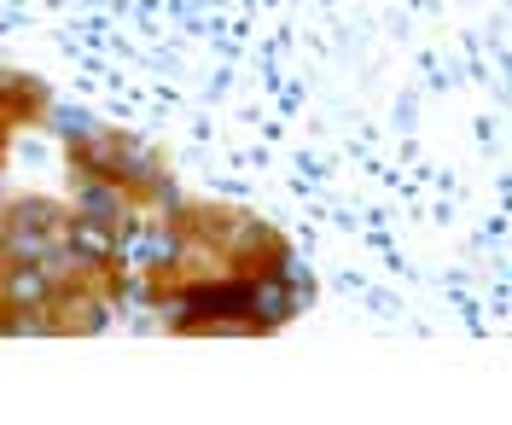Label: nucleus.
<instances>
[{
  "label": "nucleus",
  "mask_w": 512,
  "mask_h": 425,
  "mask_svg": "<svg viewBox=\"0 0 512 425\" xmlns=\"http://www.w3.org/2000/svg\"><path fill=\"white\" fill-rule=\"evenodd\" d=\"M64 222H70V204L59 198H12L6 216H0V251L6 262H41L64 245Z\"/></svg>",
  "instance_id": "1"
},
{
  "label": "nucleus",
  "mask_w": 512,
  "mask_h": 425,
  "mask_svg": "<svg viewBox=\"0 0 512 425\" xmlns=\"http://www.w3.org/2000/svg\"><path fill=\"white\" fill-rule=\"evenodd\" d=\"M192 257V233L181 222H158V216H134L117 245V274H175Z\"/></svg>",
  "instance_id": "2"
},
{
  "label": "nucleus",
  "mask_w": 512,
  "mask_h": 425,
  "mask_svg": "<svg viewBox=\"0 0 512 425\" xmlns=\"http://www.w3.org/2000/svg\"><path fill=\"white\" fill-rule=\"evenodd\" d=\"M70 210L76 216H94V222H111V228H128L140 216V198L128 193L123 181H111V175H76Z\"/></svg>",
  "instance_id": "3"
},
{
  "label": "nucleus",
  "mask_w": 512,
  "mask_h": 425,
  "mask_svg": "<svg viewBox=\"0 0 512 425\" xmlns=\"http://www.w3.org/2000/svg\"><path fill=\"white\" fill-rule=\"evenodd\" d=\"M64 245H70L76 262L99 280V274H117V245H123V228H111V222H94V216H76V210H70V222H64Z\"/></svg>",
  "instance_id": "4"
},
{
  "label": "nucleus",
  "mask_w": 512,
  "mask_h": 425,
  "mask_svg": "<svg viewBox=\"0 0 512 425\" xmlns=\"http://www.w3.org/2000/svg\"><path fill=\"white\" fill-rule=\"evenodd\" d=\"M59 292H64V280L47 262H0V297H6V309H53Z\"/></svg>",
  "instance_id": "5"
},
{
  "label": "nucleus",
  "mask_w": 512,
  "mask_h": 425,
  "mask_svg": "<svg viewBox=\"0 0 512 425\" xmlns=\"http://www.w3.org/2000/svg\"><path fill=\"white\" fill-rule=\"evenodd\" d=\"M53 315H59V332L88 338V332H105V321H111V297L94 292V280H70V286L53 297Z\"/></svg>",
  "instance_id": "6"
},
{
  "label": "nucleus",
  "mask_w": 512,
  "mask_h": 425,
  "mask_svg": "<svg viewBox=\"0 0 512 425\" xmlns=\"http://www.w3.org/2000/svg\"><path fill=\"white\" fill-rule=\"evenodd\" d=\"M47 111V88L24 76V70H6L0 65V123H30Z\"/></svg>",
  "instance_id": "7"
},
{
  "label": "nucleus",
  "mask_w": 512,
  "mask_h": 425,
  "mask_svg": "<svg viewBox=\"0 0 512 425\" xmlns=\"http://www.w3.org/2000/svg\"><path fill=\"white\" fill-rule=\"evenodd\" d=\"M117 164H123V134H111V129H94L70 146V169L76 175H111L117 181Z\"/></svg>",
  "instance_id": "8"
},
{
  "label": "nucleus",
  "mask_w": 512,
  "mask_h": 425,
  "mask_svg": "<svg viewBox=\"0 0 512 425\" xmlns=\"http://www.w3.org/2000/svg\"><path fill=\"white\" fill-rule=\"evenodd\" d=\"M0 338H59V315L53 309H6Z\"/></svg>",
  "instance_id": "9"
},
{
  "label": "nucleus",
  "mask_w": 512,
  "mask_h": 425,
  "mask_svg": "<svg viewBox=\"0 0 512 425\" xmlns=\"http://www.w3.org/2000/svg\"><path fill=\"white\" fill-rule=\"evenodd\" d=\"M41 117H53L47 129L59 134V140H70V146H76L82 134H94V129H99V123L88 117V111H64V105H53V99H47V111H41Z\"/></svg>",
  "instance_id": "10"
},
{
  "label": "nucleus",
  "mask_w": 512,
  "mask_h": 425,
  "mask_svg": "<svg viewBox=\"0 0 512 425\" xmlns=\"http://www.w3.org/2000/svg\"><path fill=\"white\" fill-rule=\"evenodd\" d=\"M0 158H6V123H0Z\"/></svg>",
  "instance_id": "11"
},
{
  "label": "nucleus",
  "mask_w": 512,
  "mask_h": 425,
  "mask_svg": "<svg viewBox=\"0 0 512 425\" xmlns=\"http://www.w3.org/2000/svg\"><path fill=\"white\" fill-rule=\"evenodd\" d=\"M0 315H6V297H0Z\"/></svg>",
  "instance_id": "12"
}]
</instances>
